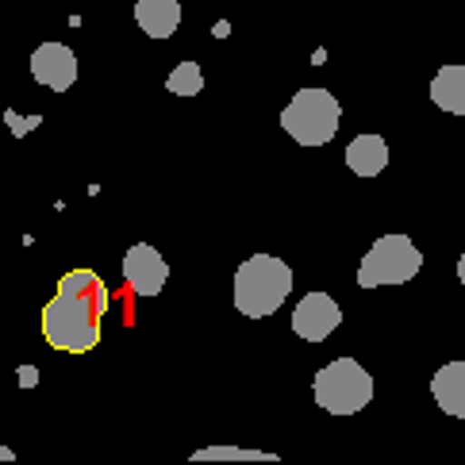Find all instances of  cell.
<instances>
[{"instance_id": "cell-1", "label": "cell", "mask_w": 465, "mask_h": 465, "mask_svg": "<svg viewBox=\"0 0 465 465\" xmlns=\"http://www.w3.org/2000/svg\"><path fill=\"white\" fill-rule=\"evenodd\" d=\"M108 312V289L93 270H70L58 281L54 301L43 308V335L54 351L89 354L101 342V320Z\"/></svg>"}, {"instance_id": "cell-10", "label": "cell", "mask_w": 465, "mask_h": 465, "mask_svg": "<svg viewBox=\"0 0 465 465\" xmlns=\"http://www.w3.org/2000/svg\"><path fill=\"white\" fill-rule=\"evenodd\" d=\"M135 20L151 39H170L181 27V5L177 0H139Z\"/></svg>"}, {"instance_id": "cell-3", "label": "cell", "mask_w": 465, "mask_h": 465, "mask_svg": "<svg viewBox=\"0 0 465 465\" xmlns=\"http://www.w3.org/2000/svg\"><path fill=\"white\" fill-rule=\"evenodd\" d=\"M312 389H315V404L327 415H358L373 401V377L354 358H335L331 365H323L315 373Z\"/></svg>"}, {"instance_id": "cell-14", "label": "cell", "mask_w": 465, "mask_h": 465, "mask_svg": "<svg viewBox=\"0 0 465 465\" xmlns=\"http://www.w3.org/2000/svg\"><path fill=\"white\" fill-rule=\"evenodd\" d=\"M193 461H277V454L239 450V446H204V450L193 454Z\"/></svg>"}, {"instance_id": "cell-4", "label": "cell", "mask_w": 465, "mask_h": 465, "mask_svg": "<svg viewBox=\"0 0 465 465\" xmlns=\"http://www.w3.org/2000/svg\"><path fill=\"white\" fill-rule=\"evenodd\" d=\"M339 120H342V108L327 89H301L289 101V108L281 112V127L301 146L331 143L339 131Z\"/></svg>"}, {"instance_id": "cell-11", "label": "cell", "mask_w": 465, "mask_h": 465, "mask_svg": "<svg viewBox=\"0 0 465 465\" xmlns=\"http://www.w3.org/2000/svg\"><path fill=\"white\" fill-rule=\"evenodd\" d=\"M389 165V143L381 135H358L346 146V170H354L358 177H377Z\"/></svg>"}, {"instance_id": "cell-12", "label": "cell", "mask_w": 465, "mask_h": 465, "mask_svg": "<svg viewBox=\"0 0 465 465\" xmlns=\"http://www.w3.org/2000/svg\"><path fill=\"white\" fill-rule=\"evenodd\" d=\"M430 101L450 115H465V65H442L430 81Z\"/></svg>"}, {"instance_id": "cell-6", "label": "cell", "mask_w": 465, "mask_h": 465, "mask_svg": "<svg viewBox=\"0 0 465 465\" xmlns=\"http://www.w3.org/2000/svg\"><path fill=\"white\" fill-rule=\"evenodd\" d=\"M165 277H170V265L165 258L146 242H135L131 251L124 254V281L131 292L139 296H158L165 289Z\"/></svg>"}, {"instance_id": "cell-8", "label": "cell", "mask_w": 465, "mask_h": 465, "mask_svg": "<svg viewBox=\"0 0 465 465\" xmlns=\"http://www.w3.org/2000/svg\"><path fill=\"white\" fill-rule=\"evenodd\" d=\"M31 74H35L39 85L65 93L77 81V58L65 43H43L35 54H31Z\"/></svg>"}, {"instance_id": "cell-9", "label": "cell", "mask_w": 465, "mask_h": 465, "mask_svg": "<svg viewBox=\"0 0 465 465\" xmlns=\"http://www.w3.org/2000/svg\"><path fill=\"white\" fill-rule=\"evenodd\" d=\"M430 392H435V404L454 415V420H465V361H450L430 377Z\"/></svg>"}, {"instance_id": "cell-18", "label": "cell", "mask_w": 465, "mask_h": 465, "mask_svg": "<svg viewBox=\"0 0 465 465\" xmlns=\"http://www.w3.org/2000/svg\"><path fill=\"white\" fill-rule=\"evenodd\" d=\"M12 458H15V454L8 450V446H0V461H12Z\"/></svg>"}, {"instance_id": "cell-13", "label": "cell", "mask_w": 465, "mask_h": 465, "mask_svg": "<svg viewBox=\"0 0 465 465\" xmlns=\"http://www.w3.org/2000/svg\"><path fill=\"white\" fill-rule=\"evenodd\" d=\"M165 85H170L173 96H196L204 89V70L196 62H181V65H173V74Z\"/></svg>"}, {"instance_id": "cell-2", "label": "cell", "mask_w": 465, "mask_h": 465, "mask_svg": "<svg viewBox=\"0 0 465 465\" xmlns=\"http://www.w3.org/2000/svg\"><path fill=\"white\" fill-rule=\"evenodd\" d=\"M292 292V270L273 254H254L235 273V308L251 320L273 315Z\"/></svg>"}, {"instance_id": "cell-17", "label": "cell", "mask_w": 465, "mask_h": 465, "mask_svg": "<svg viewBox=\"0 0 465 465\" xmlns=\"http://www.w3.org/2000/svg\"><path fill=\"white\" fill-rule=\"evenodd\" d=\"M458 281H461V285H465V254L458 258Z\"/></svg>"}, {"instance_id": "cell-5", "label": "cell", "mask_w": 465, "mask_h": 465, "mask_svg": "<svg viewBox=\"0 0 465 465\" xmlns=\"http://www.w3.org/2000/svg\"><path fill=\"white\" fill-rule=\"evenodd\" d=\"M420 265H423V254L408 235H381L358 265V285L361 289L404 285V281L420 273Z\"/></svg>"}, {"instance_id": "cell-15", "label": "cell", "mask_w": 465, "mask_h": 465, "mask_svg": "<svg viewBox=\"0 0 465 465\" xmlns=\"http://www.w3.org/2000/svg\"><path fill=\"white\" fill-rule=\"evenodd\" d=\"M5 124L12 127V135H27L43 124V115H15V112H5Z\"/></svg>"}, {"instance_id": "cell-7", "label": "cell", "mask_w": 465, "mask_h": 465, "mask_svg": "<svg viewBox=\"0 0 465 465\" xmlns=\"http://www.w3.org/2000/svg\"><path fill=\"white\" fill-rule=\"evenodd\" d=\"M339 323H342V308L327 292H308L292 312V331L304 342H323Z\"/></svg>"}, {"instance_id": "cell-16", "label": "cell", "mask_w": 465, "mask_h": 465, "mask_svg": "<svg viewBox=\"0 0 465 465\" xmlns=\"http://www.w3.org/2000/svg\"><path fill=\"white\" fill-rule=\"evenodd\" d=\"M20 381H24V389H35L39 370H35V365H24V370H20Z\"/></svg>"}]
</instances>
